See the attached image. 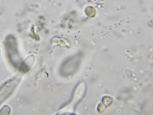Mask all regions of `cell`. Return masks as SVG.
I'll list each match as a JSON object with an SVG mask.
<instances>
[{
    "label": "cell",
    "mask_w": 153,
    "mask_h": 115,
    "mask_svg": "<svg viewBox=\"0 0 153 115\" xmlns=\"http://www.w3.org/2000/svg\"><path fill=\"white\" fill-rule=\"evenodd\" d=\"M18 69L19 71L22 73L27 72L30 69L29 66L25 62H22Z\"/></svg>",
    "instance_id": "obj_3"
},
{
    "label": "cell",
    "mask_w": 153,
    "mask_h": 115,
    "mask_svg": "<svg viewBox=\"0 0 153 115\" xmlns=\"http://www.w3.org/2000/svg\"><path fill=\"white\" fill-rule=\"evenodd\" d=\"M5 48L10 62L15 68H18L22 62L14 38L10 37V38L7 39L5 43Z\"/></svg>",
    "instance_id": "obj_1"
},
{
    "label": "cell",
    "mask_w": 153,
    "mask_h": 115,
    "mask_svg": "<svg viewBox=\"0 0 153 115\" xmlns=\"http://www.w3.org/2000/svg\"></svg>",
    "instance_id": "obj_5"
},
{
    "label": "cell",
    "mask_w": 153,
    "mask_h": 115,
    "mask_svg": "<svg viewBox=\"0 0 153 115\" xmlns=\"http://www.w3.org/2000/svg\"><path fill=\"white\" fill-rule=\"evenodd\" d=\"M20 79L19 76L14 77L0 87V105L12 94L18 84Z\"/></svg>",
    "instance_id": "obj_2"
},
{
    "label": "cell",
    "mask_w": 153,
    "mask_h": 115,
    "mask_svg": "<svg viewBox=\"0 0 153 115\" xmlns=\"http://www.w3.org/2000/svg\"><path fill=\"white\" fill-rule=\"evenodd\" d=\"M10 109V108L7 106H4V107L0 111V113H7V112L6 111H8L9 113L10 112V110H7L8 109Z\"/></svg>",
    "instance_id": "obj_4"
}]
</instances>
